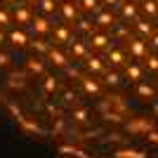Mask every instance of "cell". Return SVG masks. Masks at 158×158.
I'll use <instances>...</instances> for the list:
<instances>
[{
    "label": "cell",
    "instance_id": "obj_1",
    "mask_svg": "<svg viewBox=\"0 0 158 158\" xmlns=\"http://www.w3.org/2000/svg\"><path fill=\"white\" fill-rule=\"evenodd\" d=\"M31 26H33V31H35V33H40V35H45V33L50 31V21H47L45 17H33Z\"/></svg>",
    "mask_w": 158,
    "mask_h": 158
},
{
    "label": "cell",
    "instance_id": "obj_2",
    "mask_svg": "<svg viewBox=\"0 0 158 158\" xmlns=\"http://www.w3.org/2000/svg\"><path fill=\"white\" fill-rule=\"evenodd\" d=\"M7 40L12 43V45H17V47H24L28 43V35L24 31H10V35H7Z\"/></svg>",
    "mask_w": 158,
    "mask_h": 158
},
{
    "label": "cell",
    "instance_id": "obj_3",
    "mask_svg": "<svg viewBox=\"0 0 158 158\" xmlns=\"http://www.w3.org/2000/svg\"><path fill=\"white\" fill-rule=\"evenodd\" d=\"M113 158H146V153L137 151V149H118L113 153Z\"/></svg>",
    "mask_w": 158,
    "mask_h": 158
},
{
    "label": "cell",
    "instance_id": "obj_4",
    "mask_svg": "<svg viewBox=\"0 0 158 158\" xmlns=\"http://www.w3.org/2000/svg\"><path fill=\"white\" fill-rule=\"evenodd\" d=\"M59 151L69 153V156H73V158H92V156H87L85 151H80L78 146H59Z\"/></svg>",
    "mask_w": 158,
    "mask_h": 158
},
{
    "label": "cell",
    "instance_id": "obj_5",
    "mask_svg": "<svg viewBox=\"0 0 158 158\" xmlns=\"http://www.w3.org/2000/svg\"><path fill=\"white\" fill-rule=\"evenodd\" d=\"M26 66H28L31 73H43L45 71V64H43V59H38V57H31V59L26 61Z\"/></svg>",
    "mask_w": 158,
    "mask_h": 158
},
{
    "label": "cell",
    "instance_id": "obj_6",
    "mask_svg": "<svg viewBox=\"0 0 158 158\" xmlns=\"http://www.w3.org/2000/svg\"><path fill=\"white\" fill-rule=\"evenodd\" d=\"M47 57H50V61H52L54 66H66V57L59 52V50H54V47L47 52Z\"/></svg>",
    "mask_w": 158,
    "mask_h": 158
},
{
    "label": "cell",
    "instance_id": "obj_7",
    "mask_svg": "<svg viewBox=\"0 0 158 158\" xmlns=\"http://www.w3.org/2000/svg\"><path fill=\"white\" fill-rule=\"evenodd\" d=\"M61 14L71 21V19H76V17H78V10H76V5H73V2H64V5H61Z\"/></svg>",
    "mask_w": 158,
    "mask_h": 158
},
{
    "label": "cell",
    "instance_id": "obj_8",
    "mask_svg": "<svg viewBox=\"0 0 158 158\" xmlns=\"http://www.w3.org/2000/svg\"><path fill=\"white\" fill-rule=\"evenodd\" d=\"M127 130L130 132H139V130H144L146 135L151 132V123H144V120H137V123H127Z\"/></svg>",
    "mask_w": 158,
    "mask_h": 158
},
{
    "label": "cell",
    "instance_id": "obj_9",
    "mask_svg": "<svg viewBox=\"0 0 158 158\" xmlns=\"http://www.w3.org/2000/svg\"><path fill=\"white\" fill-rule=\"evenodd\" d=\"M80 83H83V87H85L87 92H92V94H99V92H102L99 83H94L92 78H80Z\"/></svg>",
    "mask_w": 158,
    "mask_h": 158
},
{
    "label": "cell",
    "instance_id": "obj_10",
    "mask_svg": "<svg viewBox=\"0 0 158 158\" xmlns=\"http://www.w3.org/2000/svg\"><path fill=\"white\" fill-rule=\"evenodd\" d=\"M130 52L135 54V57H144V52H146L144 43H142V40H130Z\"/></svg>",
    "mask_w": 158,
    "mask_h": 158
},
{
    "label": "cell",
    "instance_id": "obj_11",
    "mask_svg": "<svg viewBox=\"0 0 158 158\" xmlns=\"http://www.w3.org/2000/svg\"><path fill=\"white\" fill-rule=\"evenodd\" d=\"M31 47H33V50H38V52H50V50H52V47H50V45H47V43H45V40H43V38H35V40H31Z\"/></svg>",
    "mask_w": 158,
    "mask_h": 158
},
{
    "label": "cell",
    "instance_id": "obj_12",
    "mask_svg": "<svg viewBox=\"0 0 158 158\" xmlns=\"http://www.w3.org/2000/svg\"><path fill=\"white\" fill-rule=\"evenodd\" d=\"M14 19H17V21H21V24H26V21H33V19H31V14H28V10H26V7H19V10H17V12H14Z\"/></svg>",
    "mask_w": 158,
    "mask_h": 158
},
{
    "label": "cell",
    "instance_id": "obj_13",
    "mask_svg": "<svg viewBox=\"0 0 158 158\" xmlns=\"http://www.w3.org/2000/svg\"><path fill=\"white\" fill-rule=\"evenodd\" d=\"M127 78H130V80H139V78H142V69L135 66V64H130V66H127Z\"/></svg>",
    "mask_w": 158,
    "mask_h": 158
},
{
    "label": "cell",
    "instance_id": "obj_14",
    "mask_svg": "<svg viewBox=\"0 0 158 158\" xmlns=\"http://www.w3.org/2000/svg\"><path fill=\"white\" fill-rule=\"evenodd\" d=\"M85 66H87V69H90V71H102V69H104V64H102V59H97V57H90Z\"/></svg>",
    "mask_w": 158,
    "mask_h": 158
},
{
    "label": "cell",
    "instance_id": "obj_15",
    "mask_svg": "<svg viewBox=\"0 0 158 158\" xmlns=\"http://www.w3.org/2000/svg\"><path fill=\"white\" fill-rule=\"evenodd\" d=\"M142 10H144L146 14H156V12H158V2H156V0H144Z\"/></svg>",
    "mask_w": 158,
    "mask_h": 158
},
{
    "label": "cell",
    "instance_id": "obj_16",
    "mask_svg": "<svg viewBox=\"0 0 158 158\" xmlns=\"http://www.w3.org/2000/svg\"><path fill=\"white\" fill-rule=\"evenodd\" d=\"M97 21H99V24H102V26H113V24H116V19H113V17H111V14H109V12L99 14V17H97Z\"/></svg>",
    "mask_w": 158,
    "mask_h": 158
},
{
    "label": "cell",
    "instance_id": "obj_17",
    "mask_svg": "<svg viewBox=\"0 0 158 158\" xmlns=\"http://www.w3.org/2000/svg\"><path fill=\"white\" fill-rule=\"evenodd\" d=\"M38 5H40V10H43L45 14L54 12V0H38Z\"/></svg>",
    "mask_w": 158,
    "mask_h": 158
},
{
    "label": "cell",
    "instance_id": "obj_18",
    "mask_svg": "<svg viewBox=\"0 0 158 158\" xmlns=\"http://www.w3.org/2000/svg\"><path fill=\"white\" fill-rule=\"evenodd\" d=\"M92 45L99 47V50H104V47L109 45V38H106V35H94V38H92Z\"/></svg>",
    "mask_w": 158,
    "mask_h": 158
},
{
    "label": "cell",
    "instance_id": "obj_19",
    "mask_svg": "<svg viewBox=\"0 0 158 158\" xmlns=\"http://www.w3.org/2000/svg\"><path fill=\"white\" fill-rule=\"evenodd\" d=\"M137 31L139 33H144V35H151V24H146V21H137Z\"/></svg>",
    "mask_w": 158,
    "mask_h": 158
},
{
    "label": "cell",
    "instance_id": "obj_20",
    "mask_svg": "<svg viewBox=\"0 0 158 158\" xmlns=\"http://www.w3.org/2000/svg\"><path fill=\"white\" fill-rule=\"evenodd\" d=\"M43 87H45V92H52V90H57V78H45Z\"/></svg>",
    "mask_w": 158,
    "mask_h": 158
},
{
    "label": "cell",
    "instance_id": "obj_21",
    "mask_svg": "<svg viewBox=\"0 0 158 158\" xmlns=\"http://www.w3.org/2000/svg\"><path fill=\"white\" fill-rule=\"evenodd\" d=\"M118 83H120L118 73H106V85H118Z\"/></svg>",
    "mask_w": 158,
    "mask_h": 158
},
{
    "label": "cell",
    "instance_id": "obj_22",
    "mask_svg": "<svg viewBox=\"0 0 158 158\" xmlns=\"http://www.w3.org/2000/svg\"><path fill=\"white\" fill-rule=\"evenodd\" d=\"M109 59H111V64H123V54L113 50V52H109Z\"/></svg>",
    "mask_w": 158,
    "mask_h": 158
},
{
    "label": "cell",
    "instance_id": "obj_23",
    "mask_svg": "<svg viewBox=\"0 0 158 158\" xmlns=\"http://www.w3.org/2000/svg\"><path fill=\"white\" fill-rule=\"evenodd\" d=\"M139 94L142 97H153V87L151 85H139Z\"/></svg>",
    "mask_w": 158,
    "mask_h": 158
},
{
    "label": "cell",
    "instance_id": "obj_24",
    "mask_svg": "<svg viewBox=\"0 0 158 158\" xmlns=\"http://www.w3.org/2000/svg\"><path fill=\"white\" fill-rule=\"evenodd\" d=\"M146 66H149L151 71H158V57H156V54H151V57L146 59Z\"/></svg>",
    "mask_w": 158,
    "mask_h": 158
},
{
    "label": "cell",
    "instance_id": "obj_25",
    "mask_svg": "<svg viewBox=\"0 0 158 158\" xmlns=\"http://www.w3.org/2000/svg\"><path fill=\"white\" fill-rule=\"evenodd\" d=\"M97 5H99V0H83V10H97Z\"/></svg>",
    "mask_w": 158,
    "mask_h": 158
},
{
    "label": "cell",
    "instance_id": "obj_26",
    "mask_svg": "<svg viewBox=\"0 0 158 158\" xmlns=\"http://www.w3.org/2000/svg\"><path fill=\"white\" fill-rule=\"evenodd\" d=\"M73 118H76V120H80V123H83V120H87V111H85V109H78V111L73 113Z\"/></svg>",
    "mask_w": 158,
    "mask_h": 158
},
{
    "label": "cell",
    "instance_id": "obj_27",
    "mask_svg": "<svg viewBox=\"0 0 158 158\" xmlns=\"http://www.w3.org/2000/svg\"><path fill=\"white\" fill-rule=\"evenodd\" d=\"M57 38H59L61 43H66V40H69V31H66V28H57Z\"/></svg>",
    "mask_w": 158,
    "mask_h": 158
},
{
    "label": "cell",
    "instance_id": "obj_28",
    "mask_svg": "<svg viewBox=\"0 0 158 158\" xmlns=\"http://www.w3.org/2000/svg\"><path fill=\"white\" fill-rule=\"evenodd\" d=\"M7 24H10V14L5 10H0V26H7Z\"/></svg>",
    "mask_w": 158,
    "mask_h": 158
},
{
    "label": "cell",
    "instance_id": "obj_29",
    "mask_svg": "<svg viewBox=\"0 0 158 158\" xmlns=\"http://www.w3.org/2000/svg\"><path fill=\"white\" fill-rule=\"evenodd\" d=\"M73 54H85V45H83V43H76V45H73Z\"/></svg>",
    "mask_w": 158,
    "mask_h": 158
},
{
    "label": "cell",
    "instance_id": "obj_30",
    "mask_svg": "<svg viewBox=\"0 0 158 158\" xmlns=\"http://www.w3.org/2000/svg\"><path fill=\"white\" fill-rule=\"evenodd\" d=\"M123 14H125V17H135V14H137V10H135V5H130V7H123Z\"/></svg>",
    "mask_w": 158,
    "mask_h": 158
},
{
    "label": "cell",
    "instance_id": "obj_31",
    "mask_svg": "<svg viewBox=\"0 0 158 158\" xmlns=\"http://www.w3.org/2000/svg\"><path fill=\"white\" fill-rule=\"evenodd\" d=\"M146 137H149V142H153V144H158V132H156V130H151V132H149V135H146Z\"/></svg>",
    "mask_w": 158,
    "mask_h": 158
},
{
    "label": "cell",
    "instance_id": "obj_32",
    "mask_svg": "<svg viewBox=\"0 0 158 158\" xmlns=\"http://www.w3.org/2000/svg\"><path fill=\"white\" fill-rule=\"evenodd\" d=\"M78 31H90V24L87 21H78Z\"/></svg>",
    "mask_w": 158,
    "mask_h": 158
},
{
    "label": "cell",
    "instance_id": "obj_33",
    "mask_svg": "<svg viewBox=\"0 0 158 158\" xmlns=\"http://www.w3.org/2000/svg\"><path fill=\"white\" fill-rule=\"evenodd\" d=\"M10 64V57H7V54H0V66H7Z\"/></svg>",
    "mask_w": 158,
    "mask_h": 158
},
{
    "label": "cell",
    "instance_id": "obj_34",
    "mask_svg": "<svg viewBox=\"0 0 158 158\" xmlns=\"http://www.w3.org/2000/svg\"><path fill=\"white\" fill-rule=\"evenodd\" d=\"M104 5H113V7H118L120 2H118V0H104Z\"/></svg>",
    "mask_w": 158,
    "mask_h": 158
},
{
    "label": "cell",
    "instance_id": "obj_35",
    "mask_svg": "<svg viewBox=\"0 0 158 158\" xmlns=\"http://www.w3.org/2000/svg\"><path fill=\"white\" fill-rule=\"evenodd\" d=\"M153 47H156V50H158V35H156V38H153Z\"/></svg>",
    "mask_w": 158,
    "mask_h": 158
},
{
    "label": "cell",
    "instance_id": "obj_36",
    "mask_svg": "<svg viewBox=\"0 0 158 158\" xmlns=\"http://www.w3.org/2000/svg\"><path fill=\"white\" fill-rule=\"evenodd\" d=\"M0 43H5V33H0Z\"/></svg>",
    "mask_w": 158,
    "mask_h": 158
},
{
    "label": "cell",
    "instance_id": "obj_37",
    "mask_svg": "<svg viewBox=\"0 0 158 158\" xmlns=\"http://www.w3.org/2000/svg\"><path fill=\"white\" fill-rule=\"evenodd\" d=\"M7 2H14V0H7Z\"/></svg>",
    "mask_w": 158,
    "mask_h": 158
}]
</instances>
